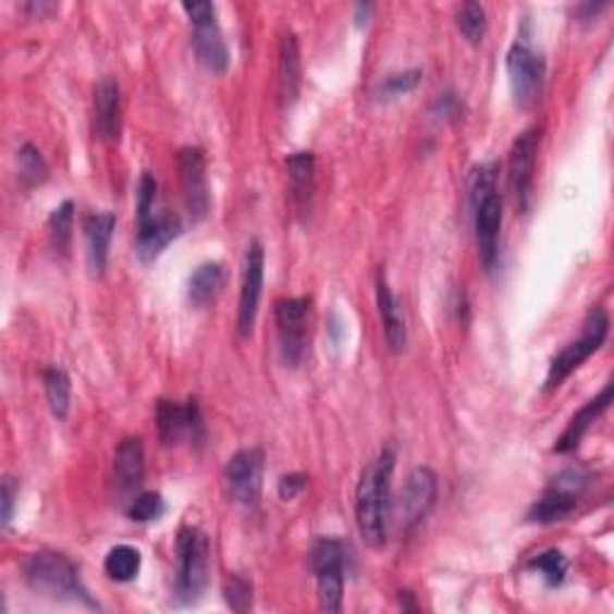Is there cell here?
Returning <instances> with one entry per match:
<instances>
[{
  "label": "cell",
  "instance_id": "7402d4cb",
  "mask_svg": "<svg viewBox=\"0 0 614 614\" xmlns=\"http://www.w3.org/2000/svg\"><path fill=\"white\" fill-rule=\"evenodd\" d=\"M183 233V223L173 214H159L147 226L137 229V255L145 265L159 259V255Z\"/></svg>",
  "mask_w": 614,
  "mask_h": 614
},
{
  "label": "cell",
  "instance_id": "44dd1931",
  "mask_svg": "<svg viewBox=\"0 0 614 614\" xmlns=\"http://www.w3.org/2000/svg\"><path fill=\"white\" fill-rule=\"evenodd\" d=\"M612 392H614V386L610 382V384H605V389H602V392L595 398H590L588 404L576 413V416L572 418V422L566 425V430L562 432L557 444H554V452H557V454H569V452H574L578 444H581L586 432L593 428V422L602 416V413L610 408Z\"/></svg>",
  "mask_w": 614,
  "mask_h": 614
},
{
  "label": "cell",
  "instance_id": "d4e9b609",
  "mask_svg": "<svg viewBox=\"0 0 614 614\" xmlns=\"http://www.w3.org/2000/svg\"><path fill=\"white\" fill-rule=\"evenodd\" d=\"M223 286V269L219 262L199 265L187 281V298L195 307H205L217 298Z\"/></svg>",
  "mask_w": 614,
  "mask_h": 614
},
{
  "label": "cell",
  "instance_id": "ac0fdd59",
  "mask_svg": "<svg viewBox=\"0 0 614 614\" xmlns=\"http://www.w3.org/2000/svg\"><path fill=\"white\" fill-rule=\"evenodd\" d=\"M145 480V444L139 437H125L113 456V482L118 494L130 498Z\"/></svg>",
  "mask_w": 614,
  "mask_h": 614
},
{
  "label": "cell",
  "instance_id": "30bf717a",
  "mask_svg": "<svg viewBox=\"0 0 614 614\" xmlns=\"http://www.w3.org/2000/svg\"><path fill=\"white\" fill-rule=\"evenodd\" d=\"M307 315H310V298H281L274 305L279 351L286 368H300L305 360Z\"/></svg>",
  "mask_w": 614,
  "mask_h": 614
},
{
  "label": "cell",
  "instance_id": "8d00e7d4",
  "mask_svg": "<svg viewBox=\"0 0 614 614\" xmlns=\"http://www.w3.org/2000/svg\"><path fill=\"white\" fill-rule=\"evenodd\" d=\"M370 13H372L370 3H358L356 8H353V20H356L358 27H365V25H368Z\"/></svg>",
  "mask_w": 614,
  "mask_h": 614
},
{
  "label": "cell",
  "instance_id": "e0dca14e",
  "mask_svg": "<svg viewBox=\"0 0 614 614\" xmlns=\"http://www.w3.org/2000/svg\"><path fill=\"white\" fill-rule=\"evenodd\" d=\"M377 310H380L386 346H389V351L398 356V353L406 351L408 329H406L404 307H401L392 286H389L384 271L377 274Z\"/></svg>",
  "mask_w": 614,
  "mask_h": 614
},
{
  "label": "cell",
  "instance_id": "836d02e7",
  "mask_svg": "<svg viewBox=\"0 0 614 614\" xmlns=\"http://www.w3.org/2000/svg\"><path fill=\"white\" fill-rule=\"evenodd\" d=\"M223 598L233 612H247L253 607V584L238 574H231L223 584Z\"/></svg>",
  "mask_w": 614,
  "mask_h": 614
},
{
  "label": "cell",
  "instance_id": "5b68a950",
  "mask_svg": "<svg viewBox=\"0 0 614 614\" xmlns=\"http://www.w3.org/2000/svg\"><path fill=\"white\" fill-rule=\"evenodd\" d=\"M593 470H588L586 466H569L560 470V474L548 482L542 498L533 502V506L528 509L526 521L542 526L564 521L566 516L574 514L584 494L593 488Z\"/></svg>",
  "mask_w": 614,
  "mask_h": 614
},
{
  "label": "cell",
  "instance_id": "52a82bcc",
  "mask_svg": "<svg viewBox=\"0 0 614 614\" xmlns=\"http://www.w3.org/2000/svg\"><path fill=\"white\" fill-rule=\"evenodd\" d=\"M183 13L193 25V49L197 61L202 63L209 73H226L231 65V53L219 27L217 5L209 3V0H193V3L185 0Z\"/></svg>",
  "mask_w": 614,
  "mask_h": 614
},
{
  "label": "cell",
  "instance_id": "ba28073f",
  "mask_svg": "<svg viewBox=\"0 0 614 614\" xmlns=\"http://www.w3.org/2000/svg\"><path fill=\"white\" fill-rule=\"evenodd\" d=\"M348 548L339 538H320L310 550V569L317 576V598L324 612L344 607V572Z\"/></svg>",
  "mask_w": 614,
  "mask_h": 614
},
{
  "label": "cell",
  "instance_id": "4316f807",
  "mask_svg": "<svg viewBox=\"0 0 614 614\" xmlns=\"http://www.w3.org/2000/svg\"><path fill=\"white\" fill-rule=\"evenodd\" d=\"M142 569V554L133 545H115L109 550L103 560V572L111 581L118 584H130L135 581Z\"/></svg>",
  "mask_w": 614,
  "mask_h": 614
},
{
  "label": "cell",
  "instance_id": "6da1fadb",
  "mask_svg": "<svg viewBox=\"0 0 614 614\" xmlns=\"http://www.w3.org/2000/svg\"><path fill=\"white\" fill-rule=\"evenodd\" d=\"M396 454L394 449H382L380 456L370 461L363 470L356 490V524L363 540L370 548L380 550L386 545L389 506H392V474Z\"/></svg>",
  "mask_w": 614,
  "mask_h": 614
},
{
  "label": "cell",
  "instance_id": "7a4b0ae2",
  "mask_svg": "<svg viewBox=\"0 0 614 614\" xmlns=\"http://www.w3.org/2000/svg\"><path fill=\"white\" fill-rule=\"evenodd\" d=\"M470 214H474L478 255L486 271H494L500 259L502 233V195L498 191V163H480L468 181Z\"/></svg>",
  "mask_w": 614,
  "mask_h": 614
},
{
  "label": "cell",
  "instance_id": "1f68e13d",
  "mask_svg": "<svg viewBox=\"0 0 614 614\" xmlns=\"http://www.w3.org/2000/svg\"><path fill=\"white\" fill-rule=\"evenodd\" d=\"M422 79V70H404V73L386 75L380 85L374 89V97L380 101H392L396 97H404V94L413 91Z\"/></svg>",
  "mask_w": 614,
  "mask_h": 614
},
{
  "label": "cell",
  "instance_id": "74e56055",
  "mask_svg": "<svg viewBox=\"0 0 614 614\" xmlns=\"http://www.w3.org/2000/svg\"><path fill=\"white\" fill-rule=\"evenodd\" d=\"M602 8H605V3H598V5H595V3H586V5L578 8V17H581L584 22L593 20V17H595V15L600 13V10H602Z\"/></svg>",
  "mask_w": 614,
  "mask_h": 614
},
{
  "label": "cell",
  "instance_id": "f35d334b",
  "mask_svg": "<svg viewBox=\"0 0 614 614\" xmlns=\"http://www.w3.org/2000/svg\"><path fill=\"white\" fill-rule=\"evenodd\" d=\"M25 10H27V13H34V17H44L46 13H53L56 5H51V3H27Z\"/></svg>",
  "mask_w": 614,
  "mask_h": 614
},
{
  "label": "cell",
  "instance_id": "9c48e42d",
  "mask_svg": "<svg viewBox=\"0 0 614 614\" xmlns=\"http://www.w3.org/2000/svg\"><path fill=\"white\" fill-rule=\"evenodd\" d=\"M506 75H509L516 106L530 109L538 101L542 85H545V58L530 46L524 34H518V39L506 53Z\"/></svg>",
  "mask_w": 614,
  "mask_h": 614
},
{
  "label": "cell",
  "instance_id": "8fae6325",
  "mask_svg": "<svg viewBox=\"0 0 614 614\" xmlns=\"http://www.w3.org/2000/svg\"><path fill=\"white\" fill-rule=\"evenodd\" d=\"M262 476H265V452L257 446L241 449L235 452L226 468H223V488L226 494L243 506H255L262 494Z\"/></svg>",
  "mask_w": 614,
  "mask_h": 614
},
{
  "label": "cell",
  "instance_id": "2e32d148",
  "mask_svg": "<svg viewBox=\"0 0 614 614\" xmlns=\"http://www.w3.org/2000/svg\"><path fill=\"white\" fill-rule=\"evenodd\" d=\"M437 500V476L428 466L413 468L396 502L398 524L406 530L416 528L430 514Z\"/></svg>",
  "mask_w": 614,
  "mask_h": 614
},
{
  "label": "cell",
  "instance_id": "484cf974",
  "mask_svg": "<svg viewBox=\"0 0 614 614\" xmlns=\"http://www.w3.org/2000/svg\"><path fill=\"white\" fill-rule=\"evenodd\" d=\"M44 389L49 408L58 420H65L70 413V401H73V384H70V374L53 365V368L44 370Z\"/></svg>",
  "mask_w": 614,
  "mask_h": 614
},
{
  "label": "cell",
  "instance_id": "d6a6232c",
  "mask_svg": "<svg viewBox=\"0 0 614 614\" xmlns=\"http://www.w3.org/2000/svg\"><path fill=\"white\" fill-rule=\"evenodd\" d=\"M167 514V502L159 492H142L135 494V500L127 506V518H133L137 524H151Z\"/></svg>",
  "mask_w": 614,
  "mask_h": 614
},
{
  "label": "cell",
  "instance_id": "3957f363",
  "mask_svg": "<svg viewBox=\"0 0 614 614\" xmlns=\"http://www.w3.org/2000/svg\"><path fill=\"white\" fill-rule=\"evenodd\" d=\"M25 578L34 593L51 600L82 602L91 610H99V602H94L89 590L82 584V576L75 562H70L65 554L41 550L34 552L25 562Z\"/></svg>",
  "mask_w": 614,
  "mask_h": 614
},
{
  "label": "cell",
  "instance_id": "ffe728a7",
  "mask_svg": "<svg viewBox=\"0 0 614 614\" xmlns=\"http://www.w3.org/2000/svg\"><path fill=\"white\" fill-rule=\"evenodd\" d=\"M300 75H303V65H300L298 37H295L293 32H286L281 37V46H279V101L283 111H288L295 99H298Z\"/></svg>",
  "mask_w": 614,
  "mask_h": 614
},
{
  "label": "cell",
  "instance_id": "4dcf8cb0",
  "mask_svg": "<svg viewBox=\"0 0 614 614\" xmlns=\"http://www.w3.org/2000/svg\"><path fill=\"white\" fill-rule=\"evenodd\" d=\"M73 221H75V205L65 199L61 207L53 209V214L49 219V233L51 243L58 253H67L70 238H73Z\"/></svg>",
  "mask_w": 614,
  "mask_h": 614
},
{
  "label": "cell",
  "instance_id": "8992f818",
  "mask_svg": "<svg viewBox=\"0 0 614 614\" xmlns=\"http://www.w3.org/2000/svg\"><path fill=\"white\" fill-rule=\"evenodd\" d=\"M607 332H610L607 312L602 310V307H593V310L586 315L581 336L572 341V344H566L557 356L552 358L548 377H545V392H554V389H560L566 377H572L574 370L581 368V365L593 356V353H598L602 344L607 341Z\"/></svg>",
  "mask_w": 614,
  "mask_h": 614
},
{
  "label": "cell",
  "instance_id": "f546056e",
  "mask_svg": "<svg viewBox=\"0 0 614 614\" xmlns=\"http://www.w3.org/2000/svg\"><path fill=\"white\" fill-rule=\"evenodd\" d=\"M528 569L538 572L542 576V581H545L552 588H557V586L564 584L566 569H569V562H566V557L560 550H548V552H542V554H538V557L530 560Z\"/></svg>",
  "mask_w": 614,
  "mask_h": 614
},
{
  "label": "cell",
  "instance_id": "d590c367",
  "mask_svg": "<svg viewBox=\"0 0 614 614\" xmlns=\"http://www.w3.org/2000/svg\"><path fill=\"white\" fill-rule=\"evenodd\" d=\"M305 488H307V476L286 474V476H281V480H279V498L283 502H291V500L298 498V494H303Z\"/></svg>",
  "mask_w": 614,
  "mask_h": 614
},
{
  "label": "cell",
  "instance_id": "4fadbf2b",
  "mask_svg": "<svg viewBox=\"0 0 614 614\" xmlns=\"http://www.w3.org/2000/svg\"><path fill=\"white\" fill-rule=\"evenodd\" d=\"M157 425L163 444H179L181 440L195 444L205 442V420L197 398H187L185 404L161 398L157 406Z\"/></svg>",
  "mask_w": 614,
  "mask_h": 614
},
{
  "label": "cell",
  "instance_id": "7c38bea8",
  "mask_svg": "<svg viewBox=\"0 0 614 614\" xmlns=\"http://www.w3.org/2000/svg\"><path fill=\"white\" fill-rule=\"evenodd\" d=\"M538 145H540L538 130H526V133L514 139L509 151V191L514 197V205L521 214H526L530 199H533Z\"/></svg>",
  "mask_w": 614,
  "mask_h": 614
},
{
  "label": "cell",
  "instance_id": "277c9868",
  "mask_svg": "<svg viewBox=\"0 0 614 614\" xmlns=\"http://www.w3.org/2000/svg\"><path fill=\"white\" fill-rule=\"evenodd\" d=\"M209 540L195 526H183L175 538L173 598L181 607L197 605L209 586Z\"/></svg>",
  "mask_w": 614,
  "mask_h": 614
},
{
  "label": "cell",
  "instance_id": "9a60e30c",
  "mask_svg": "<svg viewBox=\"0 0 614 614\" xmlns=\"http://www.w3.org/2000/svg\"><path fill=\"white\" fill-rule=\"evenodd\" d=\"M262 288H265V247L259 241H253L247 245L245 257H243V277H241V300H238V334L250 336L257 312H259V300H262Z\"/></svg>",
  "mask_w": 614,
  "mask_h": 614
},
{
  "label": "cell",
  "instance_id": "5bb4252c",
  "mask_svg": "<svg viewBox=\"0 0 614 614\" xmlns=\"http://www.w3.org/2000/svg\"><path fill=\"white\" fill-rule=\"evenodd\" d=\"M179 173L187 214H191L193 223H199L209 214L211 207L205 151L199 147H183L179 151Z\"/></svg>",
  "mask_w": 614,
  "mask_h": 614
},
{
  "label": "cell",
  "instance_id": "cb8c5ba5",
  "mask_svg": "<svg viewBox=\"0 0 614 614\" xmlns=\"http://www.w3.org/2000/svg\"><path fill=\"white\" fill-rule=\"evenodd\" d=\"M286 171H288V187L293 205L298 207L300 214H305L312 205V193H315V157L312 151H295L286 159Z\"/></svg>",
  "mask_w": 614,
  "mask_h": 614
},
{
  "label": "cell",
  "instance_id": "83f0119b",
  "mask_svg": "<svg viewBox=\"0 0 614 614\" xmlns=\"http://www.w3.org/2000/svg\"><path fill=\"white\" fill-rule=\"evenodd\" d=\"M456 29L464 34V39L468 44L478 46L486 37V29H488V15H486V8L480 3H464L456 10Z\"/></svg>",
  "mask_w": 614,
  "mask_h": 614
},
{
  "label": "cell",
  "instance_id": "e575fe53",
  "mask_svg": "<svg viewBox=\"0 0 614 614\" xmlns=\"http://www.w3.org/2000/svg\"><path fill=\"white\" fill-rule=\"evenodd\" d=\"M20 494V482L15 478H5L3 480V490H0V504H3V512H0V518H3V526L8 528L10 521H13V512H15V500Z\"/></svg>",
  "mask_w": 614,
  "mask_h": 614
},
{
  "label": "cell",
  "instance_id": "f1b7e54d",
  "mask_svg": "<svg viewBox=\"0 0 614 614\" xmlns=\"http://www.w3.org/2000/svg\"><path fill=\"white\" fill-rule=\"evenodd\" d=\"M20 163V181L25 185H39L49 179V163H46L44 154L34 145H22L17 151Z\"/></svg>",
  "mask_w": 614,
  "mask_h": 614
},
{
  "label": "cell",
  "instance_id": "603a6c76",
  "mask_svg": "<svg viewBox=\"0 0 614 614\" xmlns=\"http://www.w3.org/2000/svg\"><path fill=\"white\" fill-rule=\"evenodd\" d=\"M115 231V214L99 211L85 219V238H87V262L94 277H103L109 265V247Z\"/></svg>",
  "mask_w": 614,
  "mask_h": 614
},
{
  "label": "cell",
  "instance_id": "d6986e66",
  "mask_svg": "<svg viewBox=\"0 0 614 614\" xmlns=\"http://www.w3.org/2000/svg\"><path fill=\"white\" fill-rule=\"evenodd\" d=\"M121 87L113 77L99 79L94 89V133L103 142L121 137Z\"/></svg>",
  "mask_w": 614,
  "mask_h": 614
}]
</instances>
